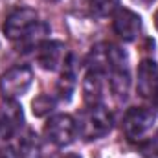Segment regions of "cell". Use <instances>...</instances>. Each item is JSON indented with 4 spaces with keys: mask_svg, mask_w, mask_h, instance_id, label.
<instances>
[{
    "mask_svg": "<svg viewBox=\"0 0 158 158\" xmlns=\"http://www.w3.org/2000/svg\"><path fill=\"white\" fill-rule=\"evenodd\" d=\"M77 132L81 138L85 140H99L105 134H109L110 127H112V118L109 114V110L101 105L96 107H86V110L79 116L77 123Z\"/></svg>",
    "mask_w": 158,
    "mask_h": 158,
    "instance_id": "6da1fadb",
    "label": "cell"
},
{
    "mask_svg": "<svg viewBox=\"0 0 158 158\" xmlns=\"http://www.w3.org/2000/svg\"><path fill=\"white\" fill-rule=\"evenodd\" d=\"M155 123V114L143 107H132L125 112L123 118V132L132 142H142L149 136Z\"/></svg>",
    "mask_w": 158,
    "mask_h": 158,
    "instance_id": "7a4b0ae2",
    "label": "cell"
},
{
    "mask_svg": "<svg viewBox=\"0 0 158 158\" xmlns=\"http://www.w3.org/2000/svg\"><path fill=\"white\" fill-rule=\"evenodd\" d=\"M33 79V72L28 66H13L0 76V92L6 99H15L28 92Z\"/></svg>",
    "mask_w": 158,
    "mask_h": 158,
    "instance_id": "3957f363",
    "label": "cell"
},
{
    "mask_svg": "<svg viewBox=\"0 0 158 158\" xmlns=\"http://www.w3.org/2000/svg\"><path fill=\"white\" fill-rule=\"evenodd\" d=\"M37 24H39L37 11L30 9V7H20L6 19L4 33L9 40H22Z\"/></svg>",
    "mask_w": 158,
    "mask_h": 158,
    "instance_id": "277c9868",
    "label": "cell"
},
{
    "mask_svg": "<svg viewBox=\"0 0 158 158\" xmlns=\"http://www.w3.org/2000/svg\"><path fill=\"white\" fill-rule=\"evenodd\" d=\"M77 132V127H76V119L68 114H57V116H52V118L46 121L44 125V134L46 138L59 145V147H64L68 143H72L74 136Z\"/></svg>",
    "mask_w": 158,
    "mask_h": 158,
    "instance_id": "5b68a950",
    "label": "cell"
},
{
    "mask_svg": "<svg viewBox=\"0 0 158 158\" xmlns=\"http://www.w3.org/2000/svg\"><path fill=\"white\" fill-rule=\"evenodd\" d=\"M66 48L59 40H46L37 48V61L44 70H57L66 63Z\"/></svg>",
    "mask_w": 158,
    "mask_h": 158,
    "instance_id": "8992f818",
    "label": "cell"
},
{
    "mask_svg": "<svg viewBox=\"0 0 158 158\" xmlns=\"http://www.w3.org/2000/svg\"><path fill=\"white\" fill-rule=\"evenodd\" d=\"M112 24L116 35L123 40H134L142 31V17L131 9H118Z\"/></svg>",
    "mask_w": 158,
    "mask_h": 158,
    "instance_id": "52a82bcc",
    "label": "cell"
},
{
    "mask_svg": "<svg viewBox=\"0 0 158 158\" xmlns=\"http://www.w3.org/2000/svg\"><path fill=\"white\" fill-rule=\"evenodd\" d=\"M158 88V64L153 59H143L138 64V94L153 98Z\"/></svg>",
    "mask_w": 158,
    "mask_h": 158,
    "instance_id": "ba28073f",
    "label": "cell"
},
{
    "mask_svg": "<svg viewBox=\"0 0 158 158\" xmlns=\"http://www.w3.org/2000/svg\"><path fill=\"white\" fill-rule=\"evenodd\" d=\"M20 125H22V110L13 99H9L0 110V142L11 138Z\"/></svg>",
    "mask_w": 158,
    "mask_h": 158,
    "instance_id": "9c48e42d",
    "label": "cell"
},
{
    "mask_svg": "<svg viewBox=\"0 0 158 158\" xmlns=\"http://www.w3.org/2000/svg\"><path fill=\"white\" fill-rule=\"evenodd\" d=\"M103 86H105V74L99 70H88L83 79V99L86 107L101 105L103 99Z\"/></svg>",
    "mask_w": 158,
    "mask_h": 158,
    "instance_id": "30bf717a",
    "label": "cell"
},
{
    "mask_svg": "<svg viewBox=\"0 0 158 158\" xmlns=\"http://www.w3.org/2000/svg\"><path fill=\"white\" fill-rule=\"evenodd\" d=\"M74 86H76V64H74V57L68 55L64 66H63V74L61 79L57 83V90H59V96L63 99H70L72 92H74Z\"/></svg>",
    "mask_w": 158,
    "mask_h": 158,
    "instance_id": "8fae6325",
    "label": "cell"
},
{
    "mask_svg": "<svg viewBox=\"0 0 158 158\" xmlns=\"http://www.w3.org/2000/svg\"><path fill=\"white\" fill-rule=\"evenodd\" d=\"M129 85H131L129 68H119V70H112L110 72V88H112V92L118 98L125 99V96L129 92Z\"/></svg>",
    "mask_w": 158,
    "mask_h": 158,
    "instance_id": "7c38bea8",
    "label": "cell"
},
{
    "mask_svg": "<svg viewBox=\"0 0 158 158\" xmlns=\"http://www.w3.org/2000/svg\"><path fill=\"white\" fill-rule=\"evenodd\" d=\"M88 6L96 17H109L118 11L119 0H88Z\"/></svg>",
    "mask_w": 158,
    "mask_h": 158,
    "instance_id": "4fadbf2b",
    "label": "cell"
},
{
    "mask_svg": "<svg viewBox=\"0 0 158 158\" xmlns=\"http://www.w3.org/2000/svg\"><path fill=\"white\" fill-rule=\"evenodd\" d=\"M53 109H55V99H53L52 96H48V94L37 96V98L33 99V103H31V110H33L35 116H46V114H50Z\"/></svg>",
    "mask_w": 158,
    "mask_h": 158,
    "instance_id": "5bb4252c",
    "label": "cell"
},
{
    "mask_svg": "<svg viewBox=\"0 0 158 158\" xmlns=\"http://www.w3.org/2000/svg\"><path fill=\"white\" fill-rule=\"evenodd\" d=\"M20 156L22 158H39L40 156V147L37 142V136L28 134L22 143H20Z\"/></svg>",
    "mask_w": 158,
    "mask_h": 158,
    "instance_id": "9a60e30c",
    "label": "cell"
},
{
    "mask_svg": "<svg viewBox=\"0 0 158 158\" xmlns=\"http://www.w3.org/2000/svg\"><path fill=\"white\" fill-rule=\"evenodd\" d=\"M0 158H15V155H13V151L6 149V151H0Z\"/></svg>",
    "mask_w": 158,
    "mask_h": 158,
    "instance_id": "2e32d148",
    "label": "cell"
},
{
    "mask_svg": "<svg viewBox=\"0 0 158 158\" xmlns=\"http://www.w3.org/2000/svg\"><path fill=\"white\" fill-rule=\"evenodd\" d=\"M138 4H142V6H145V7H149L151 4H155V0H136Z\"/></svg>",
    "mask_w": 158,
    "mask_h": 158,
    "instance_id": "e0dca14e",
    "label": "cell"
},
{
    "mask_svg": "<svg viewBox=\"0 0 158 158\" xmlns=\"http://www.w3.org/2000/svg\"><path fill=\"white\" fill-rule=\"evenodd\" d=\"M153 145H155V151L158 153V131H156V136H155V140H153Z\"/></svg>",
    "mask_w": 158,
    "mask_h": 158,
    "instance_id": "ac0fdd59",
    "label": "cell"
},
{
    "mask_svg": "<svg viewBox=\"0 0 158 158\" xmlns=\"http://www.w3.org/2000/svg\"><path fill=\"white\" fill-rule=\"evenodd\" d=\"M153 98H155V103H156V107H158V88H156V92H155V96H153Z\"/></svg>",
    "mask_w": 158,
    "mask_h": 158,
    "instance_id": "d6986e66",
    "label": "cell"
},
{
    "mask_svg": "<svg viewBox=\"0 0 158 158\" xmlns=\"http://www.w3.org/2000/svg\"><path fill=\"white\" fill-rule=\"evenodd\" d=\"M64 158H79V156H77V155H66Z\"/></svg>",
    "mask_w": 158,
    "mask_h": 158,
    "instance_id": "ffe728a7",
    "label": "cell"
},
{
    "mask_svg": "<svg viewBox=\"0 0 158 158\" xmlns=\"http://www.w3.org/2000/svg\"><path fill=\"white\" fill-rule=\"evenodd\" d=\"M155 22H156V28H158V11H156V17H155Z\"/></svg>",
    "mask_w": 158,
    "mask_h": 158,
    "instance_id": "44dd1931",
    "label": "cell"
},
{
    "mask_svg": "<svg viewBox=\"0 0 158 158\" xmlns=\"http://www.w3.org/2000/svg\"><path fill=\"white\" fill-rule=\"evenodd\" d=\"M46 2H57V0H46Z\"/></svg>",
    "mask_w": 158,
    "mask_h": 158,
    "instance_id": "7402d4cb",
    "label": "cell"
}]
</instances>
